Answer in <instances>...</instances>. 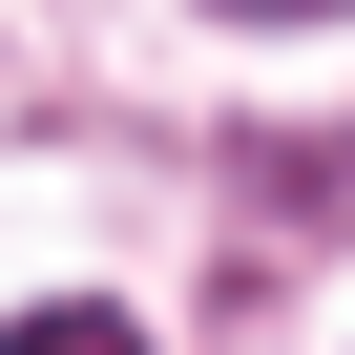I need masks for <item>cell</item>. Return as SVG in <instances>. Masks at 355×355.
I'll use <instances>...</instances> for the list:
<instances>
[{
    "label": "cell",
    "instance_id": "obj_1",
    "mask_svg": "<svg viewBox=\"0 0 355 355\" xmlns=\"http://www.w3.org/2000/svg\"><path fill=\"white\" fill-rule=\"evenodd\" d=\"M21 355H146V334H125V313H84V293H63V313H21Z\"/></svg>",
    "mask_w": 355,
    "mask_h": 355
}]
</instances>
